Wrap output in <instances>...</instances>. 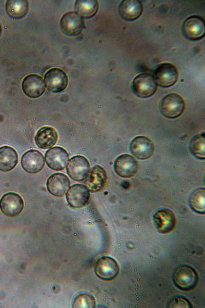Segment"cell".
Returning <instances> with one entry per match:
<instances>
[{"label":"cell","instance_id":"obj_12","mask_svg":"<svg viewBox=\"0 0 205 308\" xmlns=\"http://www.w3.org/2000/svg\"><path fill=\"white\" fill-rule=\"evenodd\" d=\"M153 220L157 230L162 234L172 232L176 224V219L174 213L168 208H161L157 210L153 216Z\"/></svg>","mask_w":205,"mask_h":308},{"label":"cell","instance_id":"obj_20","mask_svg":"<svg viewBox=\"0 0 205 308\" xmlns=\"http://www.w3.org/2000/svg\"><path fill=\"white\" fill-rule=\"evenodd\" d=\"M142 12V6L138 0H125L119 6V13L122 18L128 21L137 18Z\"/></svg>","mask_w":205,"mask_h":308},{"label":"cell","instance_id":"obj_14","mask_svg":"<svg viewBox=\"0 0 205 308\" xmlns=\"http://www.w3.org/2000/svg\"><path fill=\"white\" fill-rule=\"evenodd\" d=\"M63 31L69 35L78 34L84 27L83 17L76 12L70 11L65 13L60 21Z\"/></svg>","mask_w":205,"mask_h":308},{"label":"cell","instance_id":"obj_28","mask_svg":"<svg viewBox=\"0 0 205 308\" xmlns=\"http://www.w3.org/2000/svg\"><path fill=\"white\" fill-rule=\"evenodd\" d=\"M167 307L171 308H191L192 305L190 301L182 296H174L169 300Z\"/></svg>","mask_w":205,"mask_h":308},{"label":"cell","instance_id":"obj_3","mask_svg":"<svg viewBox=\"0 0 205 308\" xmlns=\"http://www.w3.org/2000/svg\"><path fill=\"white\" fill-rule=\"evenodd\" d=\"M160 108L165 117L175 118L183 113L185 108V103L182 98L178 94L170 93L162 99Z\"/></svg>","mask_w":205,"mask_h":308},{"label":"cell","instance_id":"obj_18","mask_svg":"<svg viewBox=\"0 0 205 308\" xmlns=\"http://www.w3.org/2000/svg\"><path fill=\"white\" fill-rule=\"evenodd\" d=\"M22 89L28 97L32 98H38L45 91V82L41 76L36 74H30L24 79Z\"/></svg>","mask_w":205,"mask_h":308},{"label":"cell","instance_id":"obj_6","mask_svg":"<svg viewBox=\"0 0 205 308\" xmlns=\"http://www.w3.org/2000/svg\"><path fill=\"white\" fill-rule=\"evenodd\" d=\"M132 88L135 94L141 98L152 95L156 91L157 84L153 76L147 73L137 75L132 83Z\"/></svg>","mask_w":205,"mask_h":308},{"label":"cell","instance_id":"obj_19","mask_svg":"<svg viewBox=\"0 0 205 308\" xmlns=\"http://www.w3.org/2000/svg\"><path fill=\"white\" fill-rule=\"evenodd\" d=\"M68 177L62 173H55L47 179V187L48 191L56 197L64 196L70 186Z\"/></svg>","mask_w":205,"mask_h":308},{"label":"cell","instance_id":"obj_17","mask_svg":"<svg viewBox=\"0 0 205 308\" xmlns=\"http://www.w3.org/2000/svg\"><path fill=\"white\" fill-rule=\"evenodd\" d=\"M85 181L89 191H99L106 186L108 177L105 169L99 165H96L92 168L89 175Z\"/></svg>","mask_w":205,"mask_h":308},{"label":"cell","instance_id":"obj_26","mask_svg":"<svg viewBox=\"0 0 205 308\" xmlns=\"http://www.w3.org/2000/svg\"><path fill=\"white\" fill-rule=\"evenodd\" d=\"M190 149L192 153L197 158L204 160L205 158L204 133L195 136L191 141Z\"/></svg>","mask_w":205,"mask_h":308},{"label":"cell","instance_id":"obj_16","mask_svg":"<svg viewBox=\"0 0 205 308\" xmlns=\"http://www.w3.org/2000/svg\"><path fill=\"white\" fill-rule=\"evenodd\" d=\"M21 165L27 172L35 174L39 172L44 168L45 159L43 154L39 151L29 150L22 156Z\"/></svg>","mask_w":205,"mask_h":308},{"label":"cell","instance_id":"obj_23","mask_svg":"<svg viewBox=\"0 0 205 308\" xmlns=\"http://www.w3.org/2000/svg\"><path fill=\"white\" fill-rule=\"evenodd\" d=\"M29 4L26 0H8L6 4L8 14L13 18H20L27 13Z\"/></svg>","mask_w":205,"mask_h":308},{"label":"cell","instance_id":"obj_7","mask_svg":"<svg viewBox=\"0 0 205 308\" xmlns=\"http://www.w3.org/2000/svg\"><path fill=\"white\" fill-rule=\"evenodd\" d=\"M114 168L120 177L130 178L136 174L139 169V163L132 156L124 153L115 159Z\"/></svg>","mask_w":205,"mask_h":308},{"label":"cell","instance_id":"obj_15","mask_svg":"<svg viewBox=\"0 0 205 308\" xmlns=\"http://www.w3.org/2000/svg\"><path fill=\"white\" fill-rule=\"evenodd\" d=\"M182 30L184 35L190 40L201 38L204 35V19L198 15L188 17L182 24Z\"/></svg>","mask_w":205,"mask_h":308},{"label":"cell","instance_id":"obj_25","mask_svg":"<svg viewBox=\"0 0 205 308\" xmlns=\"http://www.w3.org/2000/svg\"><path fill=\"white\" fill-rule=\"evenodd\" d=\"M205 189L199 188L190 196L189 203L192 209L196 213L204 214L205 213Z\"/></svg>","mask_w":205,"mask_h":308},{"label":"cell","instance_id":"obj_24","mask_svg":"<svg viewBox=\"0 0 205 308\" xmlns=\"http://www.w3.org/2000/svg\"><path fill=\"white\" fill-rule=\"evenodd\" d=\"M75 8L77 13L83 17L89 18L97 11L98 3L96 0H77Z\"/></svg>","mask_w":205,"mask_h":308},{"label":"cell","instance_id":"obj_27","mask_svg":"<svg viewBox=\"0 0 205 308\" xmlns=\"http://www.w3.org/2000/svg\"><path fill=\"white\" fill-rule=\"evenodd\" d=\"M95 304L93 296L85 293L78 294L73 301V307L74 308H92L95 307Z\"/></svg>","mask_w":205,"mask_h":308},{"label":"cell","instance_id":"obj_29","mask_svg":"<svg viewBox=\"0 0 205 308\" xmlns=\"http://www.w3.org/2000/svg\"><path fill=\"white\" fill-rule=\"evenodd\" d=\"M1 33H2V26H1V24L0 23V36L1 35Z\"/></svg>","mask_w":205,"mask_h":308},{"label":"cell","instance_id":"obj_8","mask_svg":"<svg viewBox=\"0 0 205 308\" xmlns=\"http://www.w3.org/2000/svg\"><path fill=\"white\" fill-rule=\"evenodd\" d=\"M24 206L23 198L15 192H7L0 200V209L8 217H12L18 215L22 211Z\"/></svg>","mask_w":205,"mask_h":308},{"label":"cell","instance_id":"obj_22","mask_svg":"<svg viewBox=\"0 0 205 308\" xmlns=\"http://www.w3.org/2000/svg\"><path fill=\"white\" fill-rule=\"evenodd\" d=\"M18 157L16 151L9 146L0 147V170L9 171L17 165Z\"/></svg>","mask_w":205,"mask_h":308},{"label":"cell","instance_id":"obj_13","mask_svg":"<svg viewBox=\"0 0 205 308\" xmlns=\"http://www.w3.org/2000/svg\"><path fill=\"white\" fill-rule=\"evenodd\" d=\"M69 160L68 152L61 147H54L47 150L45 153L47 165L54 170H63L67 166Z\"/></svg>","mask_w":205,"mask_h":308},{"label":"cell","instance_id":"obj_11","mask_svg":"<svg viewBox=\"0 0 205 308\" xmlns=\"http://www.w3.org/2000/svg\"><path fill=\"white\" fill-rule=\"evenodd\" d=\"M45 81L47 88L53 92H59L67 86L68 78L66 72L58 68L49 69L45 74Z\"/></svg>","mask_w":205,"mask_h":308},{"label":"cell","instance_id":"obj_4","mask_svg":"<svg viewBox=\"0 0 205 308\" xmlns=\"http://www.w3.org/2000/svg\"><path fill=\"white\" fill-rule=\"evenodd\" d=\"M90 171V163L83 156L78 155L71 158L67 166V172L69 177L77 181L86 179Z\"/></svg>","mask_w":205,"mask_h":308},{"label":"cell","instance_id":"obj_21","mask_svg":"<svg viewBox=\"0 0 205 308\" xmlns=\"http://www.w3.org/2000/svg\"><path fill=\"white\" fill-rule=\"evenodd\" d=\"M58 139L56 130L51 127H44L39 129L35 137V141L38 147L49 148L54 146Z\"/></svg>","mask_w":205,"mask_h":308},{"label":"cell","instance_id":"obj_2","mask_svg":"<svg viewBox=\"0 0 205 308\" xmlns=\"http://www.w3.org/2000/svg\"><path fill=\"white\" fill-rule=\"evenodd\" d=\"M94 271L99 278L110 281L117 276L119 272V266L117 261L112 257L102 256L96 260Z\"/></svg>","mask_w":205,"mask_h":308},{"label":"cell","instance_id":"obj_10","mask_svg":"<svg viewBox=\"0 0 205 308\" xmlns=\"http://www.w3.org/2000/svg\"><path fill=\"white\" fill-rule=\"evenodd\" d=\"M66 200L69 204L74 208H81L89 202L90 195L87 187L81 184L73 185L67 191Z\"/></svg>","mask_w":205,"mask_h":308},{"label":"cell","instance_id":"obj_1","mask_svg":"<svg viewBox=\"0 0 205 308\" xmlns=\"http://www.w3.org/2000/svg\"><path fill=\"white\" fill-rule=\"evenodd\" d=\"M172 278L174 284L183 291L193 289L197 285L198 280L196 271L187 265L177 266L172 273Z\"/></svg>","mask_w":205,"mask_h":308},{"label":"cell","instance_id":"obj_9","mask_svg":"<svg viewBox=\"0 0 205 308\" xmlns=\"http://www.w3.org/2000/svg\"><path fill=\"white\" fill-rule=\"evenodd\" d=\"M130 149L131 153L137 158L146 160L154 154L155 146L153 141L148 137L139 136L131 141Z\"/></svg>","mask_w":205,"mask_h":308},{"label":"cell","instance_id":"obj_5","mask_svg":"<svg viewBox=\"0 0 205 308\" xmlns=\"http://www.w3.org/2000/svg\"><path fill=\"white\" fill-rule=\"evenodd\" d=\"M177 68L169 63L158 65L154 71V78L158 85L167 87L174 85L178 79Z\"/></svg>","mask_w":205,"mask_h":308}]
</instances>
